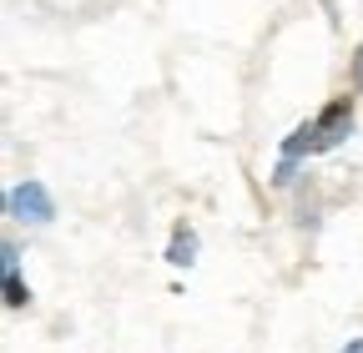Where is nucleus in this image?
Instances as JSON below:
<instances>
[{"label": "nucleus", "mask_w": 363, "mask_h": 353, "mask_svg": "<svg viewBox=\"0 0 363 353\" xmlns=\"http://www.w3.org/2000/svg\"><path fill=\"white\" fill-rule=\"evenodd\" d=\"M6 303H11V308H21V303H26V288H21V278H16V268L6 273Z\"/></svg>", "instance_id": "4"}, {"label": "nucleus", "mask_w": 363, "mask_h": 353, "mask_svg": "<svg viewBox=\"0 0 363 353\" xmlns=\"http://www.w3.org/2000/svg\"><path fill=\"white\" fill-rule=\"evenodd\" d=\"M348 126H353V101L348 96H333L323 111H318L313 121H303L293 137L283 142V152L288 157H308V152H328V147H338L343 137H348Z\"/></svg>", "instance_id": "1"}, {"label": "nucleus", "mask_w": 363, "mask_h": 353, "mask_svg": "<svg viewBox=\"0 0 363 353\" xmlns=\"http://www.w3.org/2000/svg\"><path fill=\"white\" fill-rule=\"evenodd\" d=\"M11 212L26 217V223H45V217H51V197H45L40 182H26V187L11 192Z\"/></svg>", "instance_id": "2"}, {"label": "nucleus", "mask_w": 363, "mask_h": 353, "mask_svg": "<svg viewBox=\"0 0 363 353\" xmlns=\"http://www.w3.org/2000/svg\"><path fill=\"white\" fill-rule=\"evenodd\" d=\"M343 353H363V343H353V348H343Z\"/></svg>", "instance_id": "5"}, {"label": "nucleus", "mask_w": 363, "mask_h": 353, "mask_svg": "<svg viewBox=\"0 0 363 353\" xmlns=\"http://www.w3.org/2000/svg\"><path fill=\"white\" fill-rule=\"evenodd\" d=\"M192 247H197L192 232H177V242H172V262H192Z\"/></svg>", "instance_id": "3"}]
</instances>
